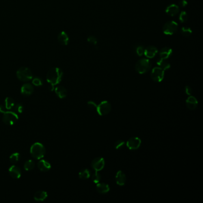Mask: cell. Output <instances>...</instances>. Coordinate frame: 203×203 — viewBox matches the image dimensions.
Returning a JSON list of instances; mask_svg holds the SVG:
<instances>
[{"instance_id": "1", "label": "cell", "mask_w": 203, "mask_h": 203, "mask_svg": "<svg viewBox=\"0 0 203 203\" xmlns=\"http://www.w3.org/2000/svg\"><path fill=\"white\" fill-rule=\"evenodd\" d=\"M63 76V71L58 67H54L48 72L46 79L49 84L55 86L61 82Z\"/></svg>"}, {"instance_id": "2", "label": "cell", "mask_w": 203, "mask_h": 203, "mask_svg": "<svg viewBox=\"0 0 203 203\" xmlns=\"http://www.w3.org/2000/svg\"><path fill=\"white\" fill-rule=\"evenodd\" d=\"M46 152L44 145L40 142H35L32 145L30 148V153L33 158L36 160L42 159Z\"/></svg>"}, {"instance_id": "3", "label": "cell", "mask_w": 203, "mask_h": 203, "mask_svg": "<svg viewBox=\"0 0 203 203\" xmlns=\"http://www.w3.org/2000/svg\"><path fill=\"white\" fill-rule=\"evenodd\" d=\"M151 64L147 58H141L135 64V70L140 74H144L150 70Z\"/></svg>"}, {"instance_id": "4", "label": "cell", "mask_w": 203, "mask_h": 203, "mask_svg": "<svg viewBox=\"0 0 203 203\" xmlns=\"http://www.w3.org/2000/svg\"><path fill=\"white\" fill-rule=\"evenodd\" d=\"M17 77L22 82H28L33 79L32 71L27 67H21L16 72Z\"/></svg>"}, {"instance_id": "5", "label": "cell", "mask_w": 203, "mask_h": 203, "mask_svg": "<svg viewBox=\"0 0 203 203\" xmlns=\"http://www.w3.org/2000/svg\"><path fill=\"white\" fill-rule=\"evenodd\" d=\"M19 119L17 114L14 112L7 111L3 114L2 121L7 125H13Z\"/></svg>"}, {"instance_id": "6", "label": "cell", "mask_w": 203, "mask_h": 203, "mask_svg": "<svg viewBox=\"0 0 203 203\" xmlns=\"http://www.w3.org/2000/svg\"><path fill=\"white\" fill-rule=\"evenodd\" d=\"M178 24L175 21H168L163 26V32L165 35H173L178 31Z\"/></svg>"}, {"instance_id": "7", "label": "cell", "mask_w": 203, "mask_h": 203, "mask_svg": "<svg viewBox=\"0 0 203 203\" xmlns=\"http://www.w3.org/2000/svg\"><path fill=\"white\" fill-rule=\"evenodd\" d=\"M111 110H112V105L107 101H102L101 103H99L98 105H97V112L98 113V114H99L100 116H105L108 114L110 112Z\"/></svg>"}, {"instance_id": "8", "label": "cell", "mask_w": 203, "mask_h": 203, "mask_svg": "<svg viewBox=\"0 0 203 203\" xmlns=\"http://www.w3.org/2000/svg\"><path fill=\"white\" fill-rule=\"evenodd\" d=\"M164 76V70L161 69L159 67L153 68L151 72V78L156 82H161Z\"/></svg>"}, {"instance_id": "9", "label": "cell", "mask_w": 203, "mask_h": 203, "mask_svg": "<svg viewBox=\"0 0 203 203\" xmlns=\"http://www.w3.org/2000/svg\"><path fill=\"white\" fill-rule=\"evenodd\" d=\"M141 144V140L138 137H132L129 138L127 142L126 146L131 150H135L138 149Z\"/></svg>"}, {"instance_id": "10", "label": "cell", "mask_w": 203, "mask_h": 203, "mask_svg": "<svg viewBox=\"0 0 203 203\" xmlns=\"http://www.w3.org/2000/svg\"><path fill=\"white\" fill-rule=\"evenodd\" d=\"M91 166L93 169H94L95 171L99 172L103 170L105 166L104 159L102 157H97L92 160L91 163Z\"/></svg>"}, {"instance_id": "11", "label": "cell", "mask_w": 203, "mask_h": 203, "mask_svg": "<svg viewBox=\"0 0 203 203\" xmlns=\"http://www.w3.org/2000/svg\"><path fill=\"white\" fill-rule=\"evenodd\" d=\"M8 172L10 175L15 179H19L21 177V169L16 165H12L8 169Z\"/></svg>"}, {"instance_id": "12", "label": "cell", "mask_w": 203, "mask_h": 203, "mask_svg": "<svg viewBox=\"0 0 203 203\" xmlns=\"http://www.w3.org/2000/svg\"><path fill=\"white\" fill-rule=\"evenodd\" d=\"M157 53H158L157 48L154 46L150 45V46L147 47V48L144 50V54L148 58H153L157 55Z\"/></svg>"}, {"instance_id": "13", "label": "cell", "mask_w": 203, "mask_h": 203, "mask_svg": "<svg viewBox=\"0 0 203 203\" xmlns=\"http://www.w3.org/2000/svg\"><path fill=\"white\" fill-rule=\"evenodd\" d=\"M34 88L33 85L29 83L23 85L21 87V94L26 97L30 95L34 92Z\"/></svg>"}, {"instance_id": "14", "label": "cell", "mask_w": 203, "mask_h": 203, "mask_svg": "<svg viewBox=\"0 0 203 203\" xmlns=\"http://www.w3.org/2000/svg\"><path fill=\"white\" fill-rule=\"evenodd\" d=\"M186 105L189 110H195L198 105V101L195 97L189 95L186 100Z\"/></svg>"}, {"instance_id": "15", "label": "cell", "mask_w": 203, "mask_h": 203, "mask_svg": "<svg viewBox=\"0 0 203 203\" xmlns=\"http://www.w3.org/2000/svg\"><path fill=\"white\" fill-rule=\"evenodd\" d=\"M115 180L116 183L119 186H123L125 184L126 181V175L123 172L119 170L116 175Z\"/></svg>"}, {"instance_id": "16", "label": "cell", "mask_w": 203, "mask_h": 203, "mask_svg": "<svg viewBox=\"0 0 203 203\" xmlns=\"http://www.w3.org/2000/svg\"><path fill=\"white\" fill-rule=\"evenodd\" d=\"M166 14L170 16H175L179 12V7L176 4H170L166 8Z\"/></svg>"}, {"instance_id": "17", "label": "cell", "mask_w": 203, "mask_h": 203, "mask_svg": "<svg viewBox=\"0 0 203 203\" xmlns=\"http://www.w3.org/2000/svg\"><path fill=\"white\" fill-rule=\"evenodd\" d=\"M38 168L41 172H46L51 169V165L49 161L46 160H41L38 163Z\"/></svg>"}, {"instance_id": "18", "label": "cell", "mask_w": 203, "mask_h": 203, "mask_svg": "<svg viewBox=\"0 0 203 203\" xmlns=\"http://www.w3.org/2000/svg\"><path fill=\"white\" fill-rule=\"evenodd\" d=\"M57 39L59 43L63 45H67L69 42V37L66 32L62 31L57 36Z\"/></svg>"}, {"instance_id": "19", "label": "cell", "mask_w": 203, "mask_h": 203, "mask_svg": "<svg viewBox=\"0 0 203 203\" xmlns=\"http://www.w3.org/2000/svg\"><path fill=\"white\" fill-rule=\"evenodd\" d=\"M96 189L98 193L101 194H105L110 191V187L108 184L105 183H97Z\"/></svg>"}, {"instance_id": "20", "label": "cell", "mask_w": 203, "mask_h": 203, "mask_svg": "<svg viewBox=\"0 0 203 203\" xmlns=\"http://www.w3.org/2000/svg\"><path fill=\"white\" fill-rule=\"evenodd\" d=\"M173 53V50L169 47H164L160 50L159 55L160 58L163 59H168L172 56Z\"/></svg>"}, {"instance_id": "21", "label": "cell", "mask_w": 203, "mask_h": 203, "mask_svg": "<svg viewBox=\"0 0 203 203\" xmlns=\"http://www.w3.org/2000/svg\"><path fill=\"white\" fill-rule=\"evenodd\" d=\"M57 95L61 99L66 98L67 95V91L66 89L62 86H58L54 89Z\"/></svg>"}, {"instance_id": "22", "label": "cell", "mask_w": 203, "mask_h": 203, "mask_svg": "<svg viewBox=\"0 0 203 203\" xmlns=\"http://www.w3.org/2000/svg\"><path fill=\"white\" fill-rule=\"evenodd\" d=\"M48 196V194L45 191H38L34 195V200L36 201H44Z\"/></svg>"}, {"instance_id": "23", "label": "cell", "mask_w": 203, "mask_h": 203, "mask_svg": "<svg viewBox=\"0 0 203 203\" xmlns=\"http://www.w3.org/2000/svg\"><path fill=\"white\" fill-rule=\"evenodd\" d=\"M157 64L163 70H168L170 68V64L168 63L166 59H159L157 62Z\"/></svg>"}, {"instance_id": "24", "label": "cell", "mask_w": 203, "mask_h": 203, "mask_svg": "<svg viewBox=\"0 0 203 203\" xmlns=\"http://www.w3.org/2000/svg\"><path fill=\"white\" fill-rule=\"evenodd\" d=\"M91 176V173L90 170L88 168H84L80 171L79 173V177L81 179H88Z\"/></svg>"}, {"instance_id": "25", "label": "cell", "mask_w": 203, "mask_h": 203, "mask_svg": "<svg viewBox=\"0 0 203 203\" xmlns=\"http://www.w3.org/2000/svg\"><path fill=\"white\" fill-rule=\"evenodd\" d=\"M4 103H5L4 106L6 107V109L9 110L13 109L14 104H15V101L13 98L8 97L6 98Z\"/></svg>"}, {"instance_id": "26", "label": "cell", "mask_w": 203, "mask_h": 203, "mask_svg": "<svg viewBox=\"0 0 203 203\" xmlns=\"http://www.w3.org/2000/svg\"><path fill=\"white\" fill-rule=\"evenodd\" d=\"M35 162L32 160H28L24 164V168L26 171L32 170L35 168Z\"/></svg>"}, {"instance_id": "27", "label": "cell", "mask_w": 203, "mask_h": 203, "mask_svg": "<svg viewBox=\"0 0 203 203\" xmlns=\"http://www.w3.org/2000/svg\"><path fill=\"white\" fill-rule=\"evenodd\" d=\"M21 158V154L19 153H14L12 154L10 157V161L12 164H16L19 161V159Z\"/></svg>"}, {"instance_id": "28", "label": "cell", "mask_w": 203, "mask_h": 203, "mask_svg": "<svg viewBox=\"0 0 203 203\" xmlns=\"http://www.w3.org/2000/svg\"><path fill=\"white\" fill-rule=\"evenodd\" d=\"M181 33L185 37H188V36L191 35L192 33V31L191 29L190 28L182 27L181 29Z\"/></svg>"}, {"instance_id": "29", "label": "cell", "mask_w": 203, "mask_h": 203, "mask_svg": "<svg viewBox=\"0 0 203 203\" xmlns=\"http://www.w3.org/2000/svg\"><path fill=\"white\" fill-rule=\"evenodd\" d=\"M91 179L92 182L95 183H98L100 182L101 179V176L97 171H95L92 175H91Z\"/></svg>"}, {"instance_id": "30", "label": "cell", "mask_w": 203, "mask_h": 203, "mask_svg": "<svg viewBox=\"0 0 203 203\" xmlns=\"http://www.w3.org/2000/svg\"><path fill=\"white\" fill-rule=\"evenodd\" d=\"M13 109L14 110V112L16 113H21L24 110V107L21 103H17L14 104Z\"/></svg>"}, {"instance_id": "31", "label": "cell", "mask_w": 203, "mask_h": 203, "mask_svg": "<svg viewBox=\"0 0 203 203\" xmlns=\"http://www.w3.org/2000/svg\"><path fill=\"white\" fill-rule=\"evenodd\" d=\"M188 19V14L183 11V12H181V13L179 14V20L181 23H185L186 21H187Z\"/></svg>"}, {"instance_id": "32", "label": "cell", "mask_w": 203, "mask_h": 203, "mask_svg": "<svg viewBox=\"0 0 203 203\" xmlns=\"http://www.w3.org/2000/svg\"><path fill=\"white\" fill-rule=\"evenodd\" d=\"M144 47L142 45H138L135 48V53L138 56H142L144 54Z\"/></svg>"}, {"instance_id": "33", "label": "cell", "mask_w": 203, "mask_h": 203, "mask_svg": "<svg viewBox=\"0 0 203 203\" xmlns=\"http://www.w3.org/2000/svg\"><path fill=\"white\" fill-rule=\"evenodd\" d=\"M32 84L36 86H40L43 85L42 79L39 77H35L32 80Z\"/></svg>"}, {"instance_id": "34", "label": "cell", "mask_w": 203, "mask_h": 203, "mask_svg": "<svg viewBox=\"0 0 203 203\" xmlns=\"http://www.w3.org/2000/svg\"><path fill=\"white\" fill-rule=\"evenodd\" d=\"M125 144V141L123 140H118L116 141V142L114 143V148L116 150H119L122 148L124 147Z\"/></svg>"}, {"instance_id": "35", "label": "cell", "mask_w": 203, "mask_h": 203, "mask_svg": "<svg viewBox=\"0 0 203 203\" xmlns=\"http://www.w3.org/2000/svg\"><path fill=\"white\" fill-rule=\"evenodd\" d=\"M87 41H88V42L91 43V44H93V45H97V42H98L97 41V39L95 36H89L88 38V39H87Z\"/></svg>"}, {"instance_id": "36", "label": "cell", "mask_w": 203, "mask_h": 203, "mask_svg": "<svg viewBox=\"0 0 203 203\" xmlns=\"http://www.w3.org/2000/svg\"><path fill=\"white\" fill-rule=\"evenodd\" d=\"M88 105L89 107V108L91 109L92 110H94V111H97V105L95 104V103L93 102V101H89L88 103Z\"/></svg>"}, {"instance_id": "37", "label": "cell", "mask_w": 203, "mask_h": 203, "mask_svg": "<svg viewBox=\"0 0 203 203\" xmlns=\"http://www.w3.org/2000/svg\"><path fill=\"white\" fill-rule=\"evenodd\" d=\"M188 5V2L186 0H181L179 2V7L184 8Z\"/></svg>"}, {"instance_id": "38", "label": "cell", "mask_w": 203, "mask_h": 203, "mask_svg": "<svg viewBox=\"0 0 203 203\" xmlns=\"http://www.w3.org/2000/svg\"><path fill=\"white\" fill-rule=\"evenodd\" d=\"M185 92L186 94H187L189 96L192 93V90L189 86H185Z\"/></svg>"}, {"instance_id": "39", "label": "cell", "mask_w": 203, "mask_h": 203, "mask_svg": "<svg viewBox=\"0 0 203 203\" xmlns=\"http://www.w3.org/2000/svg\"><path fill=\"white\" fill-rule=\"evenodd\" d=\"M7 109L4 105H0V113H4L6 111Z\"/></svg>"}]
</instances>
